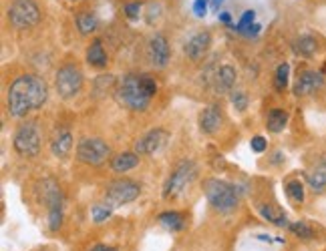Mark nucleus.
I'll return each instance as SVG.
<instances>
[{"label": "nucleus", "mask_w": 326, "mask_h": 251, "mask_svg": "<svg viewBox=\"0 0 326 251\" xmlns=\"http://www.w3.org/2000/svg\"><path fill=\"white\" fill-rule=\"evenodd\" d=\"M49 97L47 83L37 75H22L8 87V113L16 119L26 117L30 111L41 109Z\"/></svg>", "instance_id": "1"}, {"label": "nucleus", "mask_w": 326, "mask_h": 251, "mask_svg": "<svg viewBox=\"0 0 326 251\" xmlns=\"http://www.w3.org/2000/svg\"><path fill=\"white\" fill-rule=\"evenodd\" d=\"M115 99L121 106H125L129 111H147L151 97L145 93V89L141 85V77L135 73H129L123 77L121 85L117 87Z\"/></svg>", "instance_id": "2"}, {"label": "nucleus", "mask_w": 326, "mask_h": 251, "mask_svg": "<svg viewBox=\"0 0 326 251\" xmlns=\"http://www.w3.org/2000/svg\"><path fill=\"white\" fill-rule=\"evenodd\" d=\"M204 193H206L208 201L212 203V207L217 209V211L227 213V211L236 209V205H238V191H236V187L232 183L221 181V179H214V177L206 179L204 181Z\"/></svg>", "instance_id": "3"}, {"label": "nucleus", "mask_w": 326, "mask_h": 251, "mask_svg": "<svg viewBox=\"0 0 326 251\" xmlns=\"http://www.w3.org/2000/svg\"><path fill=\"white\" fill-rule=\"evenodd\" d=\"M195 173H198V167L193 161L189 159H183L175 165V169L171 171L169 179L165 181V187H163V197L165 199H175L179 197L189 185L191 181L195 179Z\"/></svg>", "instance_id": "4"}, {"label": "nucleus", "mask_w": 326, "mask_h": 251, "mask_svg": "<svg viewBox=\"0 0 326 251\" xmlns=\"http://www.w3.org/2000/svg\"><path fill=\"white\" fill-rule=\"evenodd\" d=\"M14 151L22 157H35L41 151V129L35 121L22 123L14 133Z\"/></svg>", "instance_id": "5"}, {"label": "nucleus", "mask_w": 326, "mask_h": 251, "mask_svg": "<svg viewBox=\"0 0 326 251\" xmlns=\"http://www.w3.org/2000/svg\"><path fill=\"white\" fill-rule=\"evenodd\" d=\"M139 193H141V187L135 181H129V179L111 181L107 185V189H105V205L109 209L123 207V205L137 199Z\"/></svg>", "instance_id": "6"}, {"label": "nucleus", "mask_w": 326, "mask_h": 251, "mask_svg": "<svg viewBox=\"0 0 326 251\" xmlns=\"http://www.w3.org/2000/svg\"><path fill=\"white\" fill-rule=\"evenodd\" d=\"M54 87L58 97L62 99H73L75 95H79V91L83 89V73L79 66L75 64H64L58 68L56 79H54Z\"/></svg>", "instance_id": "7"}, {"label": "nucleus", "mask_w": 326, "mask_h": 251, "mask_svg": "<svg viewBox=\"0 0 326 251\" xmlns=\"http://www.w3.org/2000/svg\"><path fill=\"white\" fill-rule=\"evenodd\" d=\"M8 18L14 28L22 30L35 26L41 20V10L32 0H14L8 8Z\"/></svg>", "instance_id": "8"}, {"label": "nucleus", "mask_w": 326, "mask_h": 251, "mask_svg": "<svg viewBox=\"0 0 326 251\" xmlns=\"http://www.w3.org/2000/svg\"><path fill=\"white\" fill-rule=\"evenodd\" d=\"M41 193H43V199L47 201V207H49V229L58 231L60 225H62V193H60L58 185L53 179L43 181Z\"/></svg>", "instance_id": "9"}, {"label": "nucleus", "mask_w": 326, "mask_h": 251, "mask_svg": "<svg viewBox=\"0 0 326 251\" xmlns=\"http://www.w3.org/2000/svg\"><path fill=\"white\" fill-rule=\"evenodd\" d=\"M109 153H111L109 145L103 139H97V137H85L77 145V159L87 163V165H101V163H105Z\"/></svg>", "instance_id": "10"}, {"label": "nucleus", "mask_w": 326, "mask_h": 251, "mask_svg": "<svg viewBox=\"0 0 326 251\" xmlns=\"http://www.w3.org/2000/svg\"><path fill=\"white\" fill-rule=\"evenodd\" d=\"M167 131L165 129H153L149 133H145L137 143H135V153L137 155H155L157 151L163 149V145L167 143Z\"/></svg>", "instance_id": "11"}, {"label": "nucleus", "mask_w": 326, "mask_h": 251, "mask_svg": "<svg viewBox=\"0 0 326 251\" xmlns=\"http://www.w3.org/2000/svg\"><path fill=\"white\" fill-rule=\"evenodd\" d=\"M322 85H324L322 73H318V70H304V73L296 79V83H294V95H296V97L312 95V93L318 91Z\"/></svg>", "instance_id": "12"}, {"label": "nucleus", "mask_w": 326, "mask_h": 251, "mask_svg": "<svg viewBox=\"0 0 326 251\" xmlns=\"http://www.w3.org/2000/svg\"><path fill=\"white\" fill-rule=\"evenodd\" d=\"M147 52H149V60H151L153 66H157V68L167 66L171 52H169V43H167V39L163 34H155V37L149 39Z\"/></svg>", "instance_id": "13"}, {"label": "nucleus", "mask_w": 326, "mask_h": 251, "mask_svg": "<svg viewBox=\"0 0 326 251\" xmlns=\"http://www.w3.org/2000/svg\"><path fill=\"white\" fill-rule=\"evenodd\" d=\"M212 47V34L208 32V30H202V32H198V34H193L187 43H185V54L191 58V60H200L202 56H206V52L210 50Z\"/></svg>", "instance_id": "14"}, {"label": "nucleus", "mask_w": 326, "mask_h": 251, "mask_svg": "<svg viewBox=\"0 0 326 251\" xmlns=\"http://www.w3.org/2000/svg\"><path fill=\"white\" fill-rule=\"evenodd\" d=\"M221 127V111L217 104H210L200 113V129L206 135H214Z\"/></svg>", "instance_id": "15"}, {"label": "nucleus", "mask_w": 326, "mask_h": 251, "mask_svg": "<svg viewBox=\"0 0 326 251\" xmlns=\"http://www.w3.org/2000/svg\"><path fill=\"white\" fill-rule=\"evenodd\" d=\"M236 85V68L232 64H221L214 75V91L217 95H225Z\"/></svg>", "instance_id": "16"}, {"label": "nucleus", "mask_w": 326, "mask_h": 251, "mask_svg": "<svg viewBox=\"0 0 326 251\" xmlns=\"http://www.w3.org/2000/svg\"><path fill=\"white\" fill-rule=\"evenodd\" d=\"M71 149H73V135H71V131H67V129L56 131L53 141H51V151H53L54 157H67L71 153Z\"/></svg>", "instance_id": "17"}, {"label": "nucleus", "mask_w": 326, "mask_h": 251, "mask_svg": "<svg viewBox=\"0 0 326 251\" xmlns=\"http://www.w3.org/2000/svg\"><path fill=\"white\" fill-rule=\"evenodd\" d=\"M139 165V157L137 153H119L113 157L111 161V169L115 173H125V171H131Z\"/></svg>", "instance_id": "18"}, {"label": "nucleus", "mask_w": 326, "mask_h": 251, "mask_svg": "<svg viewBox=\"0 0 326 251\" xmlns=\"http://www.w3.org/2000/svg\"><path fill=\"white\" fill-rule=\"evenodd\" d=\"M107 52L103 49V43L101 41H93L87 49V62L91 66H97V68H103L107 66Z\"/></svg>", "instance_id": "19"}, {"label": "nucleus", "mask_w": 326, "mask_h": 251, "mask_svg": "<svg viewBox=\"0 0 326 251\" xmlns=\"http://www.w3.org/2000/svg\"><path fill=\"white\" fill-rule=\"evenodd\" d=\"M308 185L314 191H322L326 187V161H320L312 167V171L308 173Z\"/></svg>", "instance_id": "20"}, {"label": "nucleus", "mask_w": 326, "mask_h": 251, "mask_svg": "<svg viewBox=\"0 0 326 251\" xmlns=\"http://www.w3.org/2000/svg\"><path fill=\"white\" fill-rule=\"evenodd\" d=\"M260 213H262V217H264L266 221H270V223L278 225V227H288V225H290L286 213L280 211V209H276V207H272V205H262V207H260Z\"/></svg>", "instance_id": "21"}, {"label": "nucleus", "mask_w": 326, "mask_h": 251, "mask_svg": "<svg viewBox=\"0 0 326 251\" xmlns=\"http://www.w3.org/2000/svg\"><path fill=\"white\" fill-rule=\"evenodd\" d=\"M288 125V113L280 111V109H272L268 113V121H266V127L270 133H280L284 131V127Z\"/></svg>", "instance_id": "22"}, {"label": "nucleus", "mask_w": 326, "mask_h": 251, "mask_svg": "<svg viewBox=\"0 0 326 251\" xmlns=\"http://www.w3.org/2000/svg\"><path fill=\"white\" fill-rule=\"evenodd\" d=\"M159 223H161L165 229H169V231H179V229H183L185 219H183V215L177 213V211H165V213L159 215Z\"/></svg>", "instance_id": "23"}, {"label": "nucleus", "mask_w": 326, "mask_h": 251, "mask_svg": "<svg viewBox=\"0 0 326 251\" xmlns=\"http://www.w3.org/2000/svg\"><path fill=\"white\" fill-rule=\"evenodd\" d=\"M316 49H318V45H316V41L312 37H300L294 43V50L298 54H302V56H312L316 52Z\"/></svg>", "instance_id": "24"}, {"label": "nucleus", "mask_w": 326, "mask_h": 251, "mask_svg": "<svg viewBox=\"0 0 326 251\" xmlns=\"http://www.w3.org/2000/svg\"><path fill=\"white\" fill-rule=\"evenodd\" d=\"M77 28L81 34H91L97 30V18L93 14H79L77 16Z\"/></svg>", "instance_id": "25"}, {"label": "nucleus", "mask_w": 326, "mask_h": 251, "mask_svg": "<svg viewBox=\"0 0 326 251\" xmlns=\"http://www.w3.org/2000/svg\"><path fill=\"white\" fill-rule=\"evenodd\" d=\"M288 229L298 237V239H312L314 237V231H312V227L308 225V223H304V221H296V223H290L288 225Z\"/></svg>", "instance_id": "26"}, {"label": "nucleus", "mask_w": 326, "mask_h": 251, "mask_svg": "<svg viewBox=\"0 0 326 251\" xmlns=\"http://www.w3.org/2000/svg\"><path fill=\"white\" fill-rule=\"evenodd\" d=\"M288 75H290V64H288V62H282V64L276 68V81H274V85H276L278 91H284V89L288 87Z\"/></svg>", "instance_id": "27"}, {"label": "nucleus", "mask_w": 326, "mask_h": 251, "mask_svg": "<svg viewBox=\"0 0 326 251\" xmlns=\"http://www.w3.org/2000/svg\"><path fill=\"white\" fill-rule=\"evenodd\" d=\"M286 195L294 203H302L304 201V185L300 181H290L286 185Z\"/></svg>", "instance_id": "28"}, {"label": "nucleus", "mask_w": 326, "mask_h": 251, "mask_svg": "<svg viewBox=\"0 0 326 251\" xmlns=\"http://www.w3.org/2000/svg\"><path fill=\"white\" fill-rule=\"evenodd\" d=\"M111 211L113 209H109L107 205H93V209H91V215H93V221L95 223H103V221H107L109 217H111Z\"/></svg>", "instance_id": "29"}, {"label": "nucleus", "mask_w": 326, "mask_h": 251, "mask_svg": "<svg viewBox=\"0 0 326 251\" xmlns=\"http://www.w3.org/2000/svg\"><path fill=\"white\" fill-rule=\"evenodd\" d=\"M139 77H141V85H143L145 93L153 99V97H155V93H157V81H155L151 75H147V73H141Z\"/></svg>", "instance_id": "30"}, {"label": "nucleus", "mask_w": 326, "mask_h": 251, "mask_svg": "<svg viewBox=\"0 0 326 251\" xmlns=\"http://www.w3.org/2000/svg\"><path fill=\"white\" fill-rule=\"evenodd\" d=\"M254 18H256V12L254 10H246L244 14H242V18H240V22H238V26H234L238 32H244L250 24H254Z\"/></svg>", "instance_id": "31"}, {"label": "nucleus", "mask_w": 326, "mask_h": 251, "mask_svg": "<svg viewBox=\"0 0 326 251\" xmlns=\"http://www.w3.org/2000/svg\"><path fill=\"white\" fill-rule=\"evenodd\" d=\"M232 104H234L238 111H246V106H248V97H246V93L234 91V93H232Z\"/></svg>", "instance_id": "32"}, {"label": "nucleus", "mask_w": 326, "mask_h": 251, "mask_svg": "<svg viewBox=\"0 0 326 251\" xmlns=\"http://www.w3.org/2000/svg\"><path fill=\"white\" fill-rule=\"evenodd\" d=\"M123 10H125L127 18L135 20V18H139V14H141V2H127V4L123 6Z\"/></svg>", "instance_id": "33"}, {"label": "nucleus", "mask_w": 326, "mask_h": 251, "mask_svg": "<svg viewBox=\"0 0 326 251\" xmlns=\"http://www.w3.org/2000/svg\"><path fill=\"white\" fill-rule=\"evenodd\" d=\"M193 14L198 18H204L208 14V0H195L193 2Z\"/></svg>", "instance_id": "34"}, {"label": "nucleus", "mask_w": 326, "mask_h": 251, "mask_svg": "<svg viewBox=\"0 0 326 251\" xmlns=\"http://www.w3.org/2000/svg\"><path fill=\"white\" fill-rule=\"evenodd\" d=\"M250 145H252V151H256V153H264V151H266V139L258 135V137H254V139H252V143H250Z\"/></svg>", "instance_id": "35"}, {"label": "nucleus", "mask_w": 326, "mask_h": 251, "mask_svg": "<svg viewBox=\"0 0 326 251\" xmlns=\"http://www.w3.org/2000/svg\"><path fill=\"white\" fill-rule=\"evenodd\" d=\"M260 32V24H250L246 30H244V34H248V37H256Z\"/></svg>", "instance_id": "36"}, {"label": "nucleus", "mask_w": 326, "mask_h": 251, "mask_svg": "<svg viewBox=\"0 0 326 251\" xmlns=\"http://www.w3.org/2000/svg\"><path fill=\"white\" fill-rule=\"evenodd\" d=\"M89 251H117V249H115V247H111V245H103V243H99V245L91 247Z\"/></svg>", "instance_id": "37"}, {"label": "nucleus", "mask_w": 326, "mask_h": 251, "mask_svg": "<svg viewBox=\"0 0 326 251\" xmlns=\"http://www.w3.org/2000/svg\"><path fill=\"white\" fill-rule=\"evenodd\" d=\"M217 18H219L223 24H230V22H232V16H230V12H221Z\"/></svg>", "instance_id": "38"}, {"label": "nucleus", "mask_w": 326, "mask_h": 251, "mask_svg": "<svg viewBox=\"0 0 326 251\" xmlns=\"http://www.w3.org/2000/svg\"><path fill=\"white\" fill-rule=\"evenodd\" d=\"M221 2H223V0H212V8H214V10H217V8L221 6Z\"/></svg>", "instance_id": "39"}]
</instances>
